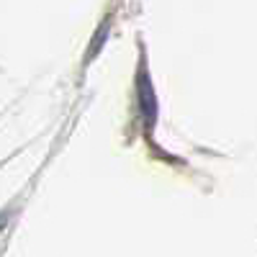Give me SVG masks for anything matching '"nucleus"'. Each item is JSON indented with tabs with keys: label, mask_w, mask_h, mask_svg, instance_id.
<instances>
[{
	"label": "nucleus",
	"mask_w": 257,
	"mask_h": 257,
	"mask_svg": "<svg viewBox=\"0 0 257 257\" xmlns=\"http://www.w3.org/2000/svg\"><path fill=\"white\" fill-rule=\"evenodd\" d=\"M137 98H139V111L144 116L147 128H152L155 118H157V95L152 90V80H149V72L142 70L139 75V85H137Z\"/></svg>",
	"instance_id": "f257e3e1"
},
{
	"label": "nucleus",
	"mask_w": 257,
	"mask_h": 257,
	"mask_svg": "<svg viewBox=\"0 0 257 257\" xmlns=\"http://www.w3.org/2000/svg\"><path fill=\"white\" fill-rule=\"evenodd\" d=\"M105 31H108V24H103V26H100V34L93 39V47H90L88 57H93V54H98V52H100V47H103V39H105Z\"/></svg>",
	"instance_id": "f03ea898"
}]
</instances>
